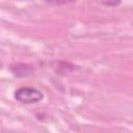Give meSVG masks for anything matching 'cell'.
I'll use <instances>...</instances> for the list:
<instances>
[{"label":"cell","instance_id":"6da1fadb","mask_svg":"<svg viewBox=\"0 0 133 133\" xmlns=\"http://www.w3.org/2000/svg\"><path fill=\"white\" fill-rule=\"evenodd\" d=\"M14 98L17 102L21 104H35L39 103L44 99V92L36 87L32 86H22L15 90Z\"/></svg>","mask_w":133,"mask_h":133},{"label":"cell","instance_id":"7a4b0ae2","mask_svg":"<svg viewBox=\"0 0 133 133\" xmlns=\"http://www.w3.org/2000/svg\"><path fill=\"white\" fill-rule=\"evenodd\" d=\"M10 71L16 77H27L33 73V66L30 64L18 63V64L11 65Z\"/></svg>","mask_w":133,"mask_h":133},{"label":"cell","instance_id":"3957f363","mask_svg":"<svg viewBox=\"0 0 133 133\" xmlns=\"http://www.w3.org/2000/svg\"><path fill=\"white\" fill-rule=\"evenodd\" d=\"M121 3V1H103L102 4L106 6H117Z\"/></svg>","mask_w":133,"mask_h":133}]
</instances>
